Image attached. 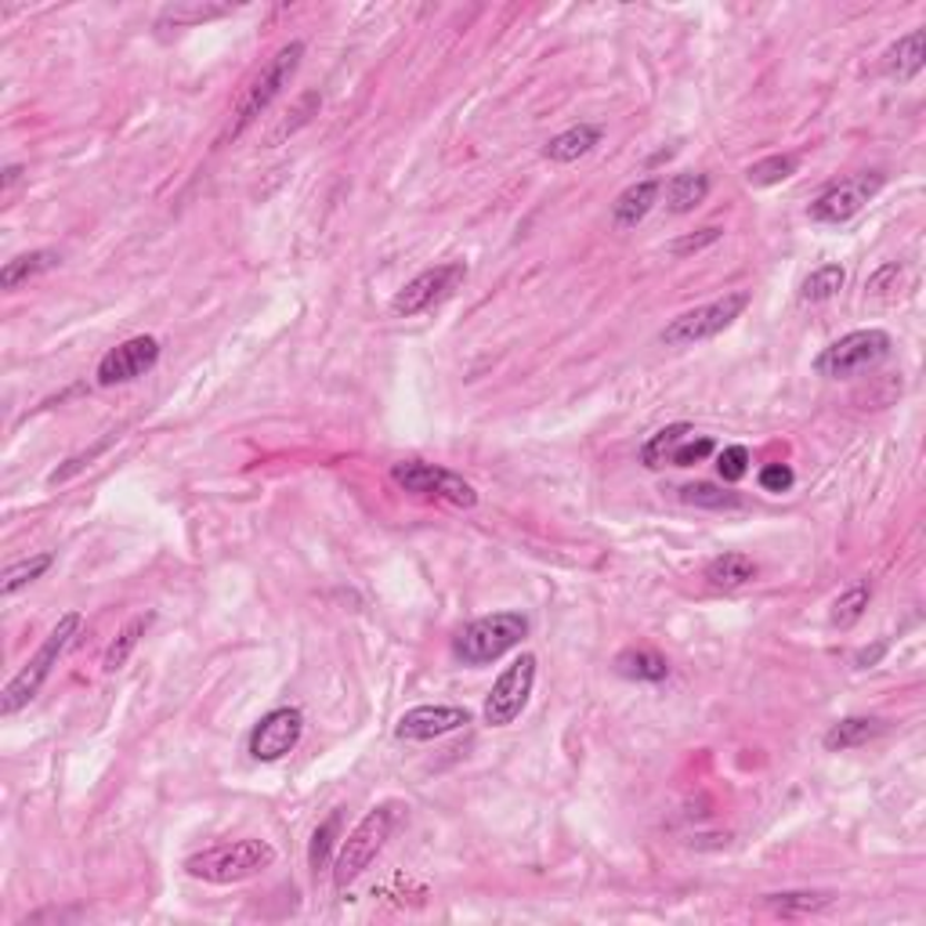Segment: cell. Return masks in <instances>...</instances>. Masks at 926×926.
Masks as SVG:
<instances>
[{"mask_svg": "<svg viewBox=\"0 0 926 926\" xmlns=\"http://www.w3.org/2000/svg\"><path fill=\"white\" fill-rule=\"evenodd\" d=\"M80 627H83V615H80V612H66L62 619L55 622L51 633L43 637V644L37 648V656L29 659V662L22 666V670L8 680L4 691H0V713L14 717L19 709H26L29 702L37 699V691L43 688V680L51 677V670L58 666V659L66 656V648L72 644V637L80 633Z\"/></svg>", "mask_w": 926, "mask_h": 926, "instance_id": "1", "label": "cell"}, {"mask_svg": "<svg viewBox=\"0 0 926 926\" xmlns=\"http://www.w3.org/2000/svg\"><path fill=\"white\" fill-rule=\"evenodd\" d=\"M275 861V847L265 844V839H232V844H217L210 850H199L185 861V873L203 883H217V887H228V883H243Z\"/></svg>", "mask_w": 926, "mask_h": 926, "instance_id": "2", "label": "cell"}, {"mask_svg": "<svg viewBox=\"0 0 926 926\" xmlns=\"http://www.w3.org/2000/svg\"><path fill=\"white\" fill-rule=\"evenodd\" d=\"M398 810H402L398 804L373 807L370 815L362 818L352 833H347V839L337 850V861H333V883H337V890L352 887V883L373 865L376 854L384 850L387 836H391V829H395V821H398Z\"/></svg>", "mask_w": 926, "mask_h": 926, "instance_id": "3", "label": "cell"}, {"mask_svg": "<svg viewBox=\"0 0 926 926\" xmlns=\"http://www.w3.org/2000/svg\"><path fill=\"white\" fill-rule=\"evenodd\" d=\"M301 58H304V40H289V43H283V48L268 58L265 69H260L257 77L250 80V87H246V95H243V101L236 106V116H232L225 138H239L246 127L257 124V116L265 112V109L272 106V101L283 95V87H286L289 80H294V72L301 69ZM225 138H221V141H225Z\"/></svg>", "mask_w": 926, "mask_h": 926, "instance_id": "4", "label": "cell"}, {"mask_svg": "<svg viewBox=\"0 0 926 926\" xmlns=\"http://www.w3.org/2000/svg\"><path fill=\"white\" fill-rule=\"evenodd\" d=\"M525 633H529V619L521 612H492V615L467 622V627L456 633L453 651H456V659H463L467 666H485V662L503 659L511 648H518L525 641Z\"/></svg>", "mask_w": 926, "mask_h": 926, "instance_id": "5", "label": "cell"}, {"mask_svg": "<svg viewBox=\"0 0 926 926\" xmlns=\"http://www.w3.org/2000/svg\"><path fill=\"white\" fill-rule=\"evenodd\" d=\"M749 308V289H731L709 304H699L691 312H680L677 318H670V326L659 333V341L666 347H691L702 341H713L717 333H723L738 315Z\"/></svg>", "mask_w": 926, "mask_h": 926, "instance_id": "6", "label": "cell"}, {"mask_svg": "<svg viewBox=\"0 0 926 926\" xmlns=\"http://www.w3.org/2000/svg\"><path fill=\"white\" fill-rule=\"evenodd\" d=\"M890 333L887 329H854L847 337L833 341L829 347H821V355L815 358V370L829 381H844V376H858L865 370L879 366L890 355Z\"/></svg>", "mask_w": 926, "mask_h": 926, "instance_id": "7", "label": "cell"}, {"mask_svg": "<svg viewBox=\"0 0 926 926\" xmlns=\"http://www.w3.org/2000/svg\"><path fill=\"white\" fill-rule=\"evenodd\" d=\"M391 482L398 489L413 492V496H427V500H445L453 506H463L471 511L477 503V492L471 482H463L456 471L439 467V463H424V460H402L391 467Z\"/></svg>", "mask_w": 926, "mask_h": 926, "instance_id": "8", "label": "cell"}, {"mask_svg": "<svg viewBox=\"0 0 926 926\" xmlns=\"http://www.w3.org/2000/svg\"><path fill=\"white\" fill-rule=\"evenodd\" d=\"M883 188V174L879 170H861L850 174V178L829 185L825 193L810 203V221L818 225H847L850 217H858L868 203L876 199V193Z\"/></svg>", "mask_w": 926, "mask_h": 926, "instance_id": "9", "label": "cell"}, {"mask_svg": "<svg viewBox=\"0 0 926 926\" xmlns=\"http://www.w3.org/2000/svg\"><path fill=\"white\" fill-rule=\"evenodd\" d=\"M535 684V656L525 651V656H518L506 670L496 677V684L485 694V709L482 717L492 728H506V723H514L521 713H525L529 706V694Z\"/></svg>", "mask_w": 926, "mask_h": 926, "instance_id": "10", "label": "cell"}, {"mask_svg": "<svg viewBox=\"0 0 926 926\" xmlns=\"http://www.w3.org/2000/svg\"><path fill=\"white\" fill-rule=\"evenodd\" d=\"M467 279V265L463 260H445V265H434L427 272H420L416 279H410L395 297H391V315L395 318H413L420 312L442 304L453 289Z\"/></svg>", "mask_w": 926, "mask_h": 926, "instance_id": "11", "label": "cell"}, {"mask_svg": "<svg viewBox=\"0 0 926 926\" xmlns=\"http://www.w3.org/2000/svg\"><path fill=\"white\" fill-rule=\"evenodd\" d=\"M304 735V713L294 706H279L257 720V728L250 731V757L260 764L283 760L289 749H297Z\"/></svg>", "mask_w": 926, "mask_h": 926, "instance_id": "12", "label": "cell"}, {"mask_svg": "<svg viewBox=\"0 0 926 926\" xmlns=\"http://www.w3.org/2000/svg\"><path fill=\"white\" fill-rule=\"evenodd\" d=\"M159 362V341L156 337H130L124 344H116L112 352L98 362V384L101 387H116V384H130L145 376Z\"/></svg>", "mask_w": 926, "mask_h": 926, "instance_id": "13", "label": "cell"}, {"mask_svg": "<svg viewBox=\"0 0 926 926\" xmlns=\"http://www.w3.org/2000/svg\"><path fill=\"white\" fill-rule=\"evenodd\" d=\"M471 713L463 706H413L405 709L395 723V735L402 742H431V738L453 735L460 728H467Z\"/></svg>", "mask_w": 926, "mask_h": 926, "instance_id": "14", "label": "cell"}, {"mask_svg": "<svg viewBox=\"0 0 926 926\" xmlns=\"http://www.w3.org/2000/svg\"><path fill=\"white\" fill-rule=\"evenodd\" d=\"M926 66V37L923 29H908L905 37H897V43H890L887 55H883V72L894 77L897 83L916 80Z\"/></svg>", "mask_w": 926, "mask_h": 926, "instance_id": "15", "label": "cell"}, {"mask_svg": "<svg viewBox=\"0 0 926 926\" xmlns=\"http://www.w3.org/2000/svg\"><path fill=\"white\" fill-rule=\"evenodd\" d=\"M659 181L656 178H644V181H633L619 193V199L612 203V225L619 232L637 228L651 214V207L659 203Z\"/></svg>", "mask_w": 926, "mask_h": 926, "instance_id": "16", "label": "cell"}, {"mask_svg": "<svg viewBox=\"0 0 926 926\" xmlns=\"http://www.w3.org/2000/svg\"><path fill=\"white\" fill-rule=\"evenodd\" d=\"M593 145H601V127L598 124H575V127L550 138L543 145V156L550 159V164H575V159L587 156Z\"/></svg>", "mask_w": 926, "mask_h": 926, "instance_id": "17", "label": "cell"}, {"mask_svg": "<svg viewBox=\"0 0 926 926\" xmlns=\"http://www.w3.org/2000/svg\"><path fill=\"white\" fill-rule=\"evenodd\" d=\"M887 731V723L876 720V717H847V720H836L829 731H825L821 746L829 752H847V749H858L865 742H873Z\"/></svg>", "mask_w": 926, "mask_h": 926, "instance_id": "18", "label": "cell"}, {"mask_svg": "<svg viewBox=\"0 0 926 926\" xmlns=\"http://www.w3.org/2000/svg\"><path fill=\"white\" fill-rule=\"evenodd\" d=\"M757 561H752L749 554H720L706 564V583L713 587V590H738V587H746L757 579Z\"/></svg>", "mask_w": 926, "mask_h": 926, "instance_id": "19", "label": "cell"}, {"mask_svg": "<svg viewBox=\"0 0 926 926\" xmlns=\"http://www.w3.org/2000/svg\"><path fill=\"white\" fill-rule=\"evenodd\" d=\"M615 673L627 680H641V684H656V680L670 677V662H666L659 651L648 648H627L615 656Z\"/></svg>", "mask_w": 926, "mask_h": 926, "instance_id": "20", "label": "cell"}, {"mask_svg": "<svg viewBox=\"0 0 926 926\" xmlns=\"http://www.w3.org/2000/svg\"><path fill=\"white\" fill-rule=\"evenodd\" d=\"M706 196H709L706 174H694V170L673 174L670 185H666V210L670 214H691L699 203H706Z\"/></svg>", "mask_w": 926, "mask_h": 926, "instance_id": "21", "label": "cell"}, {"mask_svg": "<svg viewBox=\"0 0 926 926\" xmlns=\"http://www.w3.org/2000/svg\"><path fill=\"white\" fill-rule=\"evenodd\" d=\"M58 260H62V257H58L55 250H29V254L11 257L8 265L0 268V286H4V289H19L29 279H37V275L58 268Z\"/></svg>", "mask_w": 926, "mask_h": 926, "instance_id": "22", "label": "cell"}, {"mask_svg": "<svg viewBox=\"0 0 926 926\" xmlns=\"http://www.w3.org/2000/svg\"><path fill=\"white\" fill-rule=\"evenodd\" d=\"M764 905L771 908L775 916L796 919V916H818V912H825L833 905V897L815 894V890H781V894H767Z\"/></svg>", "mask_w": 926, "mask_h": 926, "instance_id": "23", "label": "cell"}, {"mask_svg": "<svg viewBox=\"0 0 926 926\" xmlns=\"http://www.w3.org/2000/svg\"><path fill=\"white\" fill-rule=\"evenodd\" d=\"M691 434H694V427H691V424H670V427L656 431V434H651V439L641 445V463H644L648 471H659V467H666V463L673 460L677 445L684 442V439H691Z\"/></svg>", "mask_w": 926, "mask_h": 926, "instance_id": "24", "label": "cell"}, {"mask_svg": "<svg viewBox=\"0 0 926 926\" xmlns=\"http://www.w3.org/2000/svg\"><path fill=\"white\" fill-rule=\"evenodd\" d=\"M152 619H156L152 612H145V615H135V619H130L127 627H124L120 633H116V641L106 648V659H101V670H106V673L124 670V662L130 659V651L138 648V641L145 637V630L152 627Z\"/></svg>", "mask_w": 926, "mask_h": 926, "instance_id": "25", "label": "cell"}, {"mask_svg": "<svg viewBox=\"0 0 926 926\" xmlns=\"http://www.w3.org/2000/svg\"><path fill=\"white\" fill-rule=\"evenodd\" d=\"M844 283H847V272L839 268V265H821V268H815L804 279V286H800V301L804 304H821V301H833L839 289H844Z\"/></svg>", "mask_w": 926, "mask_h": 926, "instance_id": "26", "label": "cell"}, {"mask_svg": "<svg viewBox=\"0 0 926 926\" xmlns=\"http://www.w3.org/2000/svg\"><path fill=\"white\" fill-rule=\"evenodd\" d=\"M868 601H873V587H868L865 579H861V583L847 587V590L833 601V627H836V630H850L854 622H858V619L865 615Z\"/></svg>", "mask_w": 926, "mask_h": 926, "instance_id": "27", "label": "cell"}, {"mask_svg": "<svg viewBox=\"0 0 926 926\" xmlns=\"http://www.w3.org/2000/svg\"><path fill=\"white\" fill-rule=\"evenodd\" d=\"M677 492L684 503L706 506V511H735V506H742V496H735V492L720 489L713 482H691V485H680Z\"/></svg>", "mask_w": 926, "mask_h": 926, "instance_id": "28", "label": "cell"}, {"mask_svg": "<svg viewBox=\"0 0 926 926\" xmlns=\"http://www.w3.org/2000/svg\"><path fill=\"white\" fill-rule=\"evenodd\" d=\"M341 825H344V810H333V815L312 833V844H308L312 873H318V868L329 865V854H333V847H337V839H341Z\"/></svg>", "mask_w": 926, "mask_h": 926, "instance_id": "29", "label": "cell"}, {"mask_svg": "<svg viewBox=\"0 0 926 926\" xmlns=\"http://www.w3.org/2000/svg\"><path fill=\"white\" fill-rule=\"evenodd\" d=\"M51 561H55L51 554H33V558H26V561L8 564L4 583H0V593H4V598H14V593H19L22 587L37 583V579L51 569Z\"/></svg>", "mask_w": 926, "mask_h": 926, "instance_id": "30", "label": "cell"}, {"mask_svg": "<svg viewBox=\"0 0 926 926\" xmlns=\"http://www.w3.org/2000/svg\"><path fill=\"white\" fill-rule=\"evenodd\" d=\"M796 167H800V164H796V156H767V159H760V164H752L746 170V181L757 185V188L781 185L786 178H792Z\"/></svg>", "mask_w": 926, "mask_h": 926, "instance_id": "31", "label": "cell"}, {"mask_svg": "<svg viewBox=\"0 0 926 926\" xmlns=\"http://www.w3.org/2000/svg\"><path fill=\"white\" fill-rule=\"evenodd\" d=\"M315 109H318V95H304V98H301V106H297L294 112H286V120H283V124L275 127L272 135H268V145H279L283 138L297 135V130L312 120V112H315Z\"/></svg>", "mask_w": 926, "mask_h": 926, "instance_id": "32", "label": "cell"}, {"mask_svg": "<svg viewBox=\"0 0 926 926\" xmlns=\"http://www.w3.org/2000/svg\"><path fill=\"white\" fill-rule=\"evenodd\" d=\"M717 471H720V477H723L728 485L742 482V477L749 474V449H746V445H728V449H720Z\"/></svg>", "mask_w": 926, "mask_h": 926, "instance_id": "33", "label": "cell"}, {"mask_svg": "<svg viewBox=\"0 0 926 926\" xmlns=\"http://www.w3.org/2000/svg\"><path fill=\"white\" fill-rule=\"evenodd\" d=\"M713 449H717L713 439H706V434H702V439H694V434H691V439H684V442L677 445L670 467H694V463H702L706 456H713Z\"/></svg>", "mask_w": 926, "mask_h": 926, "instance_id": "34", "label": "cell"}, {"mask_svg": "<svg viewBox=\"0 0 926 926\" xmlns=\"http://www.w3.org/2000/svg\"><path fill=\"white\" fill-rule=\"evenodd\" d=\"M720 236H723V228H717V225H709V228H699V232H691V236L677 239V243L670 246V254H673V257H688V254H699V250H706V246H713V243H717Z\"/></svg>", "mask_w": 926, "mask_h": 926, "instance_id": "35", "label": "cell"}, {"mask_svg": "<svg viewBox=\"0 0 926 926\" xmlns=\"http://www.w3.org/2000/svg\"><path fill=\"white\" fill-rule=\"evenodd\" d=\"M796 482V474L789 463H767V467L760 471V489L764 492H789Z\"/></svg>", "mask_w": 926, "mask_h": 926, "instance_id": "36", "label": "cell"}, {"mask_svg": "<svg viewBox=\"0 0 926 926\" xmlns=\"http://www.w3.org/2000/svg\"><path fill=\"white\" fill-rule=\"evenodd\" d=\"M883 656H887V641H876L873 648H861L850 662H854V670H873Z\"/></svg>", "mask_w": 926, "mask_h": 926, "instance_id": "37", "label": "cell"}, {"mask_svg": "<svg viewBox=\"0 0 926 926\" xmlns=\"http://www.w3.org/2000/svg\"><path fill=\"white\" fill-rule=\"evenodd\" d=\"M19 178H22V167H8V170H4V181H0V188L8 193V188H11L14 181H19Z\"/></svg>", "mask_w": 926, "mask_h": 926, "instance_id": "38", "label": "cell"}]
</instances>
